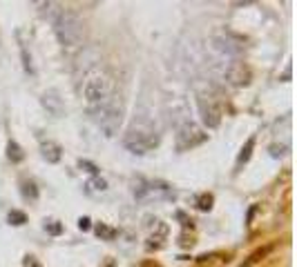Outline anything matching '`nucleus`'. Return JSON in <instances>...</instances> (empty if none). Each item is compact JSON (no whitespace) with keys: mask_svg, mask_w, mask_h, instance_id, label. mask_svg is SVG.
<instances>
[{"mask_svg":"<svg viewBox=\"0 0 297 267\" xmlns=\"http://www.w3.org/2000/svg\"><path fill=\"white\" fill-rule=\"evenodd\" d=\"M83 98H85L90 111L96 116L114 98L112 96V80H110L103 71H92V74H87L85 83H83Z\"/></svg>","mask_w":297,"mask_h":267,"instance_id":"obj_1","label":"nucleus"},{"mask_svg":"<svg viewBox=\"0 0 297 267\" xmlns=\"http://www.w3.org/2000/svg\"><path fill=\"white\" fill-rule=\"evenodd\" d=\"M123 145H125L132 154L143 156L159 145V134L148 120H136V123L127 129L125 138H123Z\"/></svg>","mask_w":297,"mask_h":267,"instance_id":"obj_2","label":"nucleus"},{"mask_svg":"<svg viewBox=\"0 0 297 267\" xmlns=\"http://www.w3.org/2000/svg\"><path fill=\"white\" fill-rule=\"evenodd\" d=\"M54 31L59 36L60 44L65 47H78L83 43V20L72 9H60L54 18Z\"/></svg>","mask_w":297,"mask_h":267,"instance_id":"obj_3","label":"nucleus"},{"mask_svg":"<svg viewBox=\"0 0 297 267\" xmlns=\"http://www.w3.org/2000/svg\"><path fill=\"white\" fill-rule=\"evenodd\" d=\"M96 120H99L101 129H103V134L108 138L117 136L119 129H121V123H123V102L114 96L112 100L96 114Z\"/></svg>","mask_w":297,"mask_h":267,"instance_id":"obj_4","label":"nucleus"},{"mask_svg":"<svg viewBox=\"0 0 297 267\" xmlns=\"http://www.w3.org/2000/svg\"><path fill=\"white\" fill-rule=\"evenodd\" d=\"M208 140V134L203 132L201 127H197L194 123H183L179 127V134H177V149L179 151H188L192 147L201 145V142Z\"/></svg>","mask_w":297,"mask_h":267,"instance_id":"obj_5","label":"nucleus"},{"mask_svg":"<svg viewBox=\"0 0 297 267\" xmlns=\"http://www.w3.org/2000/svg\"><path fill=\"white\" fill-rule=\"evenodd\" d=\"M199 114H201V120L208 129L219 127L221 116H224L217 98H212V96H199Z\"/></svg>","mask_w":297,"mask_h":267,"instance_id":"obj_6","label":"nucleus"},{"mask_svg":"<svg viewBox=\"0 0 297 267\" xmlns=\"http://www.w3.org/2000/svg\"><path fill=\"white\" fill-rule=\"evenodd\" d=\"M226 78H228L235 87H246V85L250 83V69H248L243 62H235V65H230Z\"/></svg>","mask_w":297,"mask_h":267,"instance_id":"obj_7","label":"nucleus"},{"mask_svg":"<svg viewBox=\"0 0 297 267\" xmlns=\"http://www.w3.org/2000/svg\"><path fill=\"white\" fill-rule=\"evenodd\" d=\"M43 107H45L47 111H50L52 116H63V111H65V105H63V100L59 98V93L56 91H47L45 96H43Z\"/></svg>","mask_w":297,"mask_h":267,"instance_id":"obj_8","label":"nucleus"},{"mask_svg":"<svg viewBox=\"0 0 297 267\" xmlns=\"http://www.w3.org/2000/svg\"><path fill=\"white\" fill-rule=\"evenodd\" d=\"M41 151H43V156L47 158V163H59V160H60V145H56V142H52V140L43 142Z\"/></svg>","mask_w":297,"mask_h":267,"instance_id":"obj_9","label":"nucleus"},{"mask_svg":"<svg viewBox=\"0 0 297 267\" xmlns=\"http://www.w3.org/2000/svg\"><path fill=\"white\" fill-rule=\"evenodd\" d=\"M270 249H273V247H270V245H268V247H264V249H257V252H255V254H250V256H248V261H243L239 267H252V265H255V263H259L261 258H264L266 254L270 252Z\"/></svg>","mask_w":297,"mask_h":267,"instance_id":"obj_10","label":"nucleus"},{"mask_svg":"<svg viewBox=\"0 0 297 267\" xmlns=\"http://www.w3.org/2000/svg\"><path fill=\"white\" fill-rule=\"evenodd\" d=\"M7 156H9V160L11 163H20V160L25 158V154H23V149H20L18 145H16L14 140L9 142V145H7Z\"/></svg>","mask_w":297,"mask_h":267,"instance_id":"obj_11","label":"nucleus"},{"mask_svg":"<svg viewBox=\"0 0 297 267\" xmlns=\"http://www.w3.org/2000/svg\"><path fill=\"white\" fill-rule=\"evenodd\" d=\"M96 234L105 240H112L114 236H117V229H112V227H108L105 222H101V225H96Z\"/></svg>","mask_w":297,"mask_h":267,"instance_id":"obj_12","label":"nucleus"},{"mask_svg":"<svg viewBox=\"0 0 297 267\" xmlns=\"http://www.w3.org/2000/svg\"><path fill=\"white\" fill-rule=\"evenodd\" d=\"M252 147H255V138H248V142H246V147L241 149V154H239V158H237V163L241 165V163H246L248 158H250V151H252Z\"/></svg>","mask_w":297,"mask_h":267,"instance_id":"obj_13","label":"nucleus"},{"mask_svg":"<svg viewBox=\"0 0 297 267\" xmlns=\"http://www.w3.org/2000/svg\"><path fill=\"white\" fill-rule=\"evenodd\" d=\"M9 222L11 225H25L27 216H25L23 212H18V209H14V212H9Z\"/></svg>","mask_w":297,"mask_h":267,"instance_id":"obj_14","label":"nucleus"},{"mask_svg":"<svg viewBox=\"0 0 297 267\" xmlns=\"http://www.w3.org/2000/svg\"><path fill=\"white\" fill-rule=\"evenodd\" d=\"M197 207L201 209V212H208V209L212 207V196L210 194H201L197 200Z\"/></svg>","mask_w":297,"mask_h":267,"instance_id":"obj_15","label":"nucleus"},{"mask_svg":"<svg viewBox=\"0 0 297 267\" xmlns=\"http://www.w3.org/2000/svg\"><path fill=\"white\" fill-rule=\"evenodd\" d=\"M23 194H25V196H29L32 200H36V198H38V189H36V185H34V182H25V185H23Z\"/></svg>","mask_w":297,"mask_h":267,"instance_id":"obj_16","label":"nucleus"},{"mask_svg":"<svg viewBox=\"0 0 297 267\" xmlns=\"http://www.w3.org/2000/svg\"><path fill=\"white\" fill-rule=\"evenodd\" d=\"M90 187H94V189H99V191H105L108 189V182H105L103 178H94V180H90Z\"/></svg>","mask_w":297,"mask_h":267,"instance_id":"obj_17","label":"nucleus"},{"mask_svg":"<svg viewBox=\"0 0 297 267\" xmlns=\"http://www.w3.org/2000/svg\"><path fill=\"white\" fill-rule=\"evenodd\" d=\"M81 167H83V169H87L90 174H99V167H96L94 163H90V160H81Z\"/></svg>","mask_w":297,"mask_h":267,"instance_id":"obj_18","label":"nucleus"},{"mask_svg":"<svg viewBox=\"0 0 297 267\" xmlns=\"http://www.w3.org/2000/svg\"><path fill=\"white\" fill-rule=\"evenodd\" d=\"M47 231H52V234H60V231H63V227L60 225H56V222H47Z\"/></svg>","mask_w":297,"mask_h":267,"instance_id":"obj_19","label":"nucleus"},{"mask_svg":"<svg viewBox=\"0 0 297 267\" xmlns=\"http://www.w3.org/2000/svg\"><path fill=\"white\" fill-rule=\"evenodd\" d=\"M25 267H43V265L34 256H27V258H25Z\"/></svg>","mask_w":297,"mask_h":267,"instance_id":"obj_20","label":"nucleus"},{"mask_svg":"<svg viewBox=\"0 0 297 267\" xmlns=\"http://www.w3.org/2000/svg\"><path fill=\"white\" fill-rule=\"evenodd\" d=\"M81 229H90V218H81Z\"/></svg>","mask_w":297,"mask_h":267,"instance_id":"obj_21","label":"nucleus"}]
</instances>
